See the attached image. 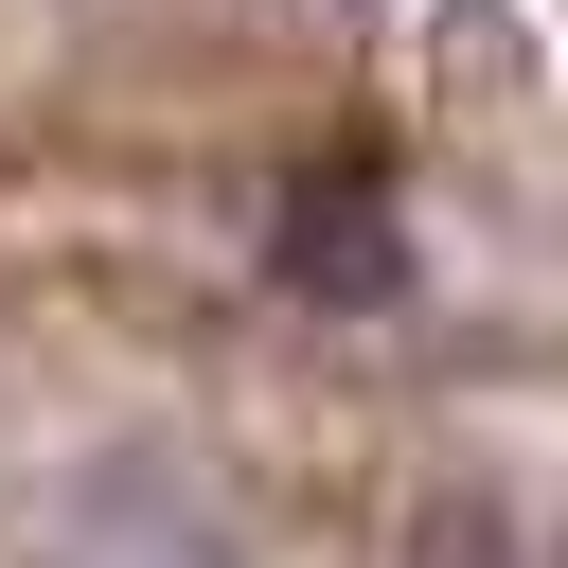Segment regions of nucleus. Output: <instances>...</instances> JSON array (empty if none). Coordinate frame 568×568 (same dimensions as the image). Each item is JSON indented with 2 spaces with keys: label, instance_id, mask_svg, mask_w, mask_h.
<instances>
[]
</instances>
